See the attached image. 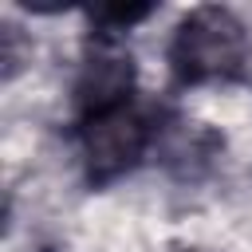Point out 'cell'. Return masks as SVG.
<instances>
[{
  "label": "cell",
  "instance_id": "cell-1",
  "mask_svg": "<svg viewBox=\"0 0 252 252\" xmlns=\"http://www.w3.org/2000/svg\"><path fill=\"white\" fill-rule=\"evenodd\" d=\"M248 28L236 12L205 4L193 8L169 39V71L177 87H213V83H236L248 71Z\"/></svg>",
  "mask_w": 252,
  "mask_h": 252
},
{
  "label": "cell",
  "instance_id": "cell-2",
  "mask_svg": "<svg viewBox=\"0 0 252 252\" xmlns=\"http://www.w3.org/2000/svg\"><path fill=\"white\" fill-rule=\"evenodd\" d=\"M79 158L87 185L102 189L126 177L161 138V114L138 94L91 114H79Z\"/></svg>",
  "mask_w": 252,
  "mask_h": 252
},
{
  "label": "cell",
  "instance_id": "cell-3",
  "mask_svg": "<svg viewBox=\"0 0 252 252\" xmlns=\"http://www.w3.org/2000/svg\"><path fill=\"white\" fill-rule=\"evenodd\" d=\"M150 16H154V4H102V8H91V24H94L98 35H122L134 24L150 20Z\"/></svg>",
  "mask_w": 252,
  "mask_h": 252
},
{
  "label": "cell",
  "instance_id": "cell-4",
  "mask_svg": "<svg viewBox=\"0 0 252 252\" xmlns=\"http://www.w3.org/2000/svg\"><path fill=\"white\" fill-rule=\"evenodd\" d=\"M24 67V51H20V28L4 24V79H12Z\"/></svg>",
  "mask_w": 252,
  "mask_h": 252
},
{
  "label": "cell",
  "instance_id": "cell-5",
  "mask_svg": "<svg viewBox=\"0 0 252 252\" xmlns=\"http://www.w3.org/2000/svg\"><path fill=\"white\" fill-rule=\"evenodd\" d=\"M181 252H201V248H181Z\"/></svg>",
  "mask_w": 252,
  "mask_h": 252
}]
</instances>
